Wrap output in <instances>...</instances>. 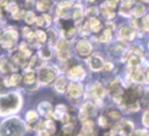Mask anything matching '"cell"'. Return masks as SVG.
Wrapping results in <instances>:
<instances>
[{"label":"cell","instance_id":"6da1fadb","mask_svg":"<svg viewBox=\"0 0 149 136\" xmlns=\"http://www.w3.org/2000/svg\"><path fill=\"white\" fill-rule=\"evenodd\" d=\"M21 97L17 93H9L0 97V114L2 116L15 113L21 107Z\"/></svg>","mask_w":149,"mask_h":136},{"label":"cell","instance_id":"7a4b0ae2","mask_svg":"<svg viewBox=\"0 0 149 136\" xmlns=\"http://www.w3.org/2000/svg\"><path fill=\"white\" fill-rule=\"evenodd\" d=\"M25 126L19 119H9L5 121L0 128L1 136H23Z\"/></svg>","mask_w":149,"mask_h":136},{"label":"cell","instance_id":"3957f363","mask_svg":"<svg viewBox=\"0 0 149 136\" xmlns=\"http://www.w3.org/2000/svg\"><path fill=\"white\" fill-rule=\"evenodd\" d=\"M57 75V70L54 67H46L43 68L39 73V80L43 84H49L54 79L56 78Z\"/></svg>","mask_w":149,"mask_h":136},{"label":"cell","instance_id":"277c9868","mask_svg":"<svg viewBox=\"0 0 149 136\" xmlns=\"http://www.w3.org/2000/svg\"><path fill=\"white\" fill-rule=\"evenodd\" d=\"M17 40V32L15 30H8L1 37V45L4 48H11Z\"/></svg>","mask_w":149,"mask_h":136},{"label":"cell","instance_id":"5b68a950","mask_svg":"<svg viewBox=\"0 0 149 136\" xmlns=\"http://www.w3.org/2000/svg\"><path fill=\"white\" fill-rule=\"evenodd\" d=\"M109 92H110V94L112 95V97H113L114 101H116V102H122L123 91H122V84H120V81L118 80L112 81L109 86Z\"/></svg>","mask_w":149,"mask_h":136},{"label":"cell","instance_id":"8992f818","mask_svg":"<svg viewBox=\"0 0 149 136\" xmlns=\"http://www.w3.org/2000/svg\"><path fill=\"white\" fill-rule=\"evenodd\" d=\"M76 50L81 56H89L92 52V45L86 40H79L76 44Z\"/></svg>","mask_w":149,"mask_h":136},{"label":"cell","instance_id":"52a82bcc","mask_svg":"<svg viewBox=\"0 0 149 136\" xmlns=\"http://www.w3.org/2000/svg\"><path fill=\"white\" fill-rule=\"evenodd\" d=\"M88 64H89L90 68L93 71H100L103 69L104 67V60L102 57H100L99 55H92L89 57L88 60Z\"/></svg>","mask_w":149,"mask_h":136},{"label":"cell","instance_id":"ba28073f","mask_svg":"<svg viewBox=\"0 0 149 136\" xmlns=\"http://www.w3.org/2000/svg\"><path fill=\"white\" fill-rule=\"evenodd\" d=\"M135 36H136V33L135 31L132 29L131 27H122L120 30V37L123 41L125 42H129V41H132L134 40Z\"/></svg>","mask_w":149,"mask_h":136},{"label":"cell","instance_id":"9c48e42d","mask_svg":"<svg viewBox=\"0 0 149 136\" xmlns=\"http://www.w3.org/2000/svg\"><path fill=\"white\" fill-rule=\"evenodd\" d=\"M68 75L72 80L79 81V80H82V79L85 77V70L80 66L74 67V68H72L68 71Z\"/></svg>","mask_w":149,"mask_h":136},{"label":"cell","instance_id":"30bf717a","mask_svg":"<svg viewBox=\"0 0 149 136\" xmlns=\"http://www.w3.org/2000/svg\"><path fill=\"white\" fill-rule=\"evenodd\" d=\"M68 95L72 98H79L83 93V87L79 83H72L68 89Z\"/></svg>","mask_w":149,"mask_h":136},{"label":"cell","instance_id":"8fae6325","mask_svg":"<svg viewBox=\"0 0 149 136\" xmlns=\"http://www.w3.org/2000/svg\"><path fill=\"white\" fill-rule=\"evenodd\" d=\"M90 93L91 95L94 97L95 99H99V98H102V97L105 95V89L103 88L101 84L99 83H96L92 86L91 90H90Z\"/></svg>","mask_w":149,"mask_h":136},{"label":"cell","instance_id":"7c38bea8","mask_svg":"<svg viewBox=\"0 0 149 136\" xmlns=\"http://www.w3.org/2000/svg\"><path fill=\"white\" fill-rule=\"evenodd\" d=\"M94 109V105L92 104L91 102H87L82 107L81 111H80V119L81 120H86L88 117H89L91 114H93Z\"/></svg>","mask_w":149,"mask_h":136},{"label":"cell","instance_id":"4fadbf2b","mask_svg":"<svg viewBox=\"0 0 149 136\" xmlns=\"http://www.w3.org/2000/svg\"><path fill=\"white\" fill-rule=\"evenodd\" d=\"M131 79L132 81L136 83H145L146 82V77H145V74L140 70V69H136V70L132 71L130 74Z\"/></svg>","mask_w":149,"mask_h":136},{"label":"cell","instance_id":"5bb4252c","mask_svg":"<svg viewBox=\"0 0 149 136\" xmlns=\"http://www.w3.org/2000/svg\"><path fill=\"white\" fill-rule=\"evenodd\" d=\"M66 111V107L65 105H62V104H59L58 107H56V109H55V114H54V117L56 119L60 120L62 122H66L68 119V115L65 113Z\"/></svg>","mask_w":149,"mask_h":136},{"label":"cell","instance_id":"9a60e30c","mask_svg":"<svg viewBox=\"0 0 149 136\" xmlns=\"http://www.w3.org/2000/svg\"><path fill=\"white\" fill-rule=\"evenodd\" d=\"M38 111H39V113L41 114L42 116H45V117H48V116L52 115L51 104L46 102V101H43V102H41L38 105Z\"/></svg>","mask_w":149,"mask_h":136},{"label":"cell","instance_id":"2e32d148","mask_svg":"<svg viewBox=\"0 0 149 136\" xmlns=\"http://www.w3.org/2000/svg\"><path fill=\"white\" fill-rule=\"evenodd\" d=\"M42 132H43L45 135H52V134L55 132V125H54L53 122L51 121H46L42 124Z\"/></svg>","mask_w":149,"mask_h":136},{"label":"cell","instance_id":"e0dca14e","mask_svg":"<svg viewBox=\"0 0 149 136\" xmlns=\"http://www.w3.org/2000/svg\"><path fill=\"white\" fill-rule=\"evenodd\" d=\"M141 64V60L140 57H139L138 55H136V54H134V55L130 56L128 60V67L129 69L131 70V72L134 70H136V69H139V66Z\"/></svg>","mask_w":149,"mask_h":136},{"label":"cell","instance_id":"ac0fdd59","mask_svg":"<svg viewBox=\"0 0 149 136\" xmlns=\"http://www.w3.org/2000/svg\"><path fill=\"white\" fill-rule=\"evenodd\" d=\"M66 79L63 76H60L59 78L56 79L55 83H54V88L56 89V91L58 92H64L66 87Z\"/></svg>","mask_w":149,"mask_h":136},{"label":"cell","instance_id":"d6986e66","mask_svg":"<svg viewBox=\"0 0 149 136\" xmlns=\"http://www.w3.org/2000/svg\"><path fill=\"white\" fill-rule=\"evenodd\" d=\"M72 19H74V23L79 24L83 19V9H82V5L78 4L74 6V13H72Z\"/></svg>","mask_w":149,"mask_h":136},{"label":"cell","instance_id":"ffe728a7","mask_svg":"<svg viewBox=\"0 0 149 136\" xmlns=\"http://www.w3.org/2000/svg\"><path fill=\"white\" fill-rule=\"evenodd\" d=\"M89 27L91 29V31H93L94 33H98L102 28L101 22L96 19V18H92V19L89 20Z\"/></svg>","mask_w":149,"mask_h":136},{"label":"cell","instance_id":"44dd1931","mask_svg":"<svg viewBox=\"0 0 149 136\" xmlns=\"http://www.w3.org/2000/svg\"><path fill=\"white\" fill-rule=\"evenodd\" d=\"M82 133L85 134L87 136H93L94 133V124L93 122H85L83 124V129H82Z\"/></svg>","mask_w":149,"mask_h":136},{"label":"cell","instance_id":"7402d4cb","mask_svg":"<svg viewBox=\"0 0 149 136\" xmlns=\"http://www.w3.org/2000/svg\"><path fill=\"white\" fill-rule=\"evenodd\" d=\"M70 43L65 39H61L57 42L56 44V49H57L58 52L61 51H70Z\"/></svg>","mask_w":149,"mask_h":136},{"label":"cell","instance_id":"603a6c76","mask_svg":"<svg viewBox=\"0 0 149 136\" xmlns=\"http://www.w3.org/2000/svg\"><path fill=\"white\" fill-rule=\"evenodd\" d=\"M145 11H146V8H145L144 5H143L142 3H138V4H136V6L133 8V15H134V17L136 18V19H140V18H142L143 15H144Z\"/></svg>","mask_w":149,"mask_h":136},{"label":"cell","instance_id":"cb8c5ba5","mask_svg":"<svg viewBox=\"0 0 149 136\" xmlns=\"http://www.w3.org/2000/svg\"><path fill=\"white\" fill-rule=\"evenodd\" d=\"M52 3L50 0H39L37 3V8L40 11H46L50 9Z\"/></svg>","mask_w":149,"mask_h":136},{"label":"cell","instance_id":"d4e9b609","mask_svg":"<svg viewBox=\"0 0 149 136\" xmlns=\"http://www.w3.org/2000/svg\"><path fill=\"white\" fill-rule=\"evenodd\" d=\"M22 80V77L19 74H13L10 76V78L8 80H5V85L7 86H15L17 85Z\"/></svg>","mask_w":149,"mask_h":136},{"label":"cell","instance_id":"484cf974","mask_svg":"<svg viewBox=\"0 0 149 136\" xmlns=\"http://www.w3.org/2000/svg\"><path fill=\"white\" fill-rule=\"evenodd\" d=\"M112 38V34H111V30L110 29H106L103 33L100 35L99 37V41L102 42V43H107L111 40Z\"/></svg>","mask_w":149,"mask_h":136},{"label":"cell","instance_id":"4316f807","mask_svg":"<svg viewBox=\"0 0 149 136\" xmlns=\"http://www.w3.org/2000/svg\"><path fill=\"white\" fill-rule=\"evenodd\" d=\"M11 70H13V67L8 64L6 58H1V60H0V71L6 74V73L10 72Z\"/></svg>","mask_w":149,"mask_h":136},{"label":"cell","instance_id":"83f0119b","mask_svg":"<svg viewBox=\"0 0 149 136\" xmlns=\"http://www.w3.org/2000/svg\"><path fill=\"white\" fill-rule=\"evenodd\" d=\"M133 129H134V127H133V124L131 123V122H126V123L123 125L122 129H120V133L123 134V135H130L131 133H132Z\"/></svg>","mask_w":149,"mask_h":136},{"label":"cell","instance_id":"f1b7e54d","mask_svg":"<svg viewBox=\"0 0 149 136\" xmlns=\"http://www.w3.org/2000/svg\"><path fill=\"white\" fill-rule=\"evenodd\" d=\"M102 15H103L105 19L107 20H111L116 17V13H114V9H110V8H106V7H102Z\"/></svg>","mask_w":149,"mask_h":136},{"label":"cell","instance_id":"f546056e","mask_svg":"<svg viewBox=\"0 0 149 136\" xmlns=\"http://www.w3.org/2000/svg\"><path fill=\"white\" fill-rule=\"evenodd\" d=\"M36 81V75L33 72L27 73V74L24 76V82L26 84H33Z\"/></svg>","mask_w":149,"mask_h":136},{"label":"cell","instance_id":"4dcf8cb0","mask_svg":"<svg viewBox=\"0 0 149 136\" xmlns=\"http://www.w3.org/2000/svg\"><path fill=\"white\" fill-rule=\"evenodd\" d=\"M41 64H42V60L40 57H38L37 55L34 56V57H32V60L31 62H30V67L33 69H39L41 68Z\"/></svg>","mask_w":149,"mask_h":136},{"label":"cell","instance_id":"1f68e13d","mask_svg":"<svg viewBox=\"0 0 149 136\" xmlns=\"http://www.w3.org/2000/svg\"><path fill=\"white\" fill-rule=\"evenodd\" d=\"M36 19H37V18H36L35 13H32V11H28L25 15V22L27 24H29V25H31L34 22H36Z\"/></svg>","mask_w":149,"mask_h":136},{"label":"cell","instance_id":"d6a6232c","mask_svg":"<svg viewBox=\"0 0 149 136\" xmlns=\"http://www.w3.org/2000/svg\"><path fill=\"white\" fill-rule=\"evenodd\" d=\"M5 7H6V11H8V13H11L13 15H15L17 11H19V6H17V4L15 1L7 3V5Z\"/></svg>","mask_w":149,"mask_h":136},{"label":"cell","instance_id":"836d02e7","mask_svg":"<svg viewBox=\"0 0 149 136\" xmlns=\"http://www.w3.org/2000/svg\"><path fill=\"white\" fill-rule=\"evenodd\" d=\"M35 36L38 39V41L41 42V43H44V42L46 41V39H47V35H46L45 32H43V31H37Z\"/></svg>","mask_w":149,"mask_h":136},{"label":"cell","instance_id":"e575fe53","mask_svg":"<svg viewBox=\"0 0 149 136\" xmlns=\"http://www.w3.org/2000/svg\"><path fill=\"white\" fill-rule=\"evenodd\" d=\"M52 55L51 51H50V49H48V48H42L41 50H40V56L43 58H50Z\"/></svg>","mask_w":149,"mask_h":136},{"label":"cell","instance_id":"d590c367","mask_svg":"<svg viewBox=\"0 0 149 136\" xmlns=\"http://www.w3.org/2000/svg\"><path fill=\"white\" fill-rule=\"evenodd\" d=\"M38 119V115L35 113V111H29L27 114V120L31 123H34L35 121H37Z\"/></svg>","mask_w":149,"mask_h":136},{"label":"cell","instance_id":"8d00e7d4","mask_svg":"<svg viewBox=\"0 0 149 136\" xmlns=\"http://www.w3.org/2000/svg\"><path fill=\"white\" fill-rule=\"evenodd\" d=\"M97 13H98V11H97V8H95V7H91V8H89L87 11V15L88 17H90V19L96 17Z\"/></svg>","mask_w":149,"mask_h":136},{"label":"cell","instance_id":"74e56055","mask_svg":"<svg viewBox=\"0 0 149 136\" xmlns=\"http://www.w3.org/2000/svg\"><path fill=\"white\" fill-rule=\"evenodd\" d=\"M58 57L62 60H68L70 57V51H61V52H58Z\"/></svg>","mask_w":149,"mask_h":136},{"label":"cell","instance_id":"f35d334b","mask_svg":"<svg viewBox=\"0 0 149 136\" xmlns=\"http://www.w3.org/2000/svg\"><path fill=\"white\" fill-rule=\"evenodd\" d=\"M142 122H143V124H144V126L149 127V111H146V113L143 115Z\"/></svg>","mask_w":149,"mask_h":136},{"label":"cell","instance_id":"ab89813d","mask_svg":"<svg viewBox=\"0 0 149 136\" xmlns=\"http://www.w3.org/2000/svg\"><path fill=\"white\" fill-rule=\"evenodd\" d=\"M135 2H136V0H122V5L133 7V5L135 4Z\"/></svg>","mask_w":149,"mask_h":136},{"label":"cell","instance_id":"60d3db41","mask_svg":"<svg viewBox=\"0 0 149 136\" xmlns=\"http://www.w3.org/2000/svg\"><path fill=\"white\" fill-rule=\"evenodd\" d=\"M36 23H37L38 26L40 27H43V26H46V22H45V19L44 17H39L36 19Z\"/></svg>","mask_w":149,"mask_h":136},{"label":"cell","instance_id":"b9f144b4","mask_svg":"<svg viewBox=\"0 0 149 136\" xmlns=\"http://www.w3.org/2000/svg\"><path fill=\"white\" fill-rule=\"evenodd\" d=\"M109 116L112 118V119H114V120H120V113H118V111H110V113H109Z\"/></svg>","mask_w":149,"mask_h":136},{"label":"cell","instance_id":"7bdbcfd3","mask_svg":"<svg viewBox=\"0 0 149 136\" xmlns=\"http://www.w3.org/2000/svg\"><path fill=\"white\" fill-rule=\"evenodd\" d=\"M74 34H76V30L72 29V28H70V30H68V31L65 32V36L68 38H72L74 36Z\"/></svg>","mask_w":149,"mask_h":136},{"label":"cell","instance_id":"ee69618b","mask_svg":"<svg viewBox=\"0 0 149 136\" xmlns=\"http://www.w3.org/2000/svg\"><path fill=\"white\" fill-rule=\"evenodd\" d=\"M13 19H17V20L22 19V18L24 17V11H17V13H15V15H13Z\"/></svg>","mask_w":149,"mask_h":136},{"label":"cell","instance_id":"f6af8a7d","mask_svg":"<svg viewBox=\"0 0 149 136\" xmlns=\"http://www.w3.org/2000/svg\"><path fill=\"white\" fill-rule=\"evenodd\" d=\"M99 124L102 127H106L107 126V120L105 119V117H100L99 118Z\"/></svg>","mask_w":149,"mask_h":136},{"label":"cell","instance_id":"bcb514c9","mask_svg":"<svg viewBox=\"0 0 149 136\" xmlns=\"http://www.w3.org/2000/svg\"><path fill=\"white\" fill-rule=\"evenodd\" d=\"M72 131V126L70 125V124H66V125H64L63 132H65V133H70Z\"/></svg>","mask_w":149,"mask_h":136},{"label":"cell","instance_id":"7dc6e473","mask_svg":"<svg viewBox=\"0 0 149 136\" xmlns=\"http://www.w3.org/2000/svg\"><path fill=\"white\" fill-rule=\"evenodd\" d=\"M112 68H113V66H112V64H110V62H108V64H105L103 67V70L104 72H109V71L112 70Z\"/></svg>","mask_w":149,"mask_h":136},{"label":"cell","instance_id":"c3c4849f","mask_svg":"<svg viewBox=\"0 0 149 136\" xmlns=\"http://www.w3.org/2000/svg\"><path fill=\"white\" fill-rule=\"evenodd\" d=\"M43 17H44V19H45L46 26H49L50 24H51V18H50V15H44Z\"/></svg>","mask_w":149,"mask_h":136},{"label":"cell","instance_id":"681fc988","mask_svg":"<svg viewBox=\"0 0 149 136\" xmlns=\"http://www.w3.org/2000/svg\"><path fill=\"white\" fill-rule=\"evenodd\" d=\"M145 134H146V133H145L144 131H141V130H140V131L136 132L135 134H132L131 136H145Z\"/></svg>","mask_w":149,"mask_h":136},{"label":"cell","instance_id":"f907efd6","mask_svg":"<svg viewBox=\"0 0 149 136\" xmlns=\"http://www.w3.org/2000/svg\"><path fill=\"white\" fill-rule=\"evenodd\" d=\"M145 77H146V80L149 82V67L146 69V74H145Z\"/></svg>","mask_w":149,"mask_h":136},{"label":"cell","instance_id":"816d5d0a","mask_svg":"<svg viewBox=\"0 0 149 136\" xmlns=\"http://www.w3.org/2000/svg\"><path fill=\"white\" fill-rule=\"evenodd\" d=\"M141 1L144 3H149V0H141Z\"/></svg>","mask_w":149,"mask_h":136},{"label":"cell","instance_id":"f5cc1de1","mask_svg":"<svg viewBox=\"0 0 149 136\" xmlns=\"http://www.w3.org/2000/svg\"><path fill=\"white\" fill-rule=\"evenodd\" d=\"M79 136H87V135H85V134H83V133H81V134H80V135Z\"/></svg>","mask_w":149,"mask_h":136},{"label":"cell","instance_id":"db71d44e","mask_svg":"<svg viewBox=\"0 0 149 136\" xmlns=\"http://www.w3.org/2000/svg\"><path fill=\"white\" fill-rule=\"evenodd\" d=\"M87 1H90V2H92V1H94V0H87Z\"/></svg>","mask_w":149,"mask_h":136},{"label":"cell","instance_id":"11a10c76","mask_svg":"<svg viewBox=\"0 0 149 136\" xmlns=\"http://www.w3.org/2000/svg\"><path fill=\"white\" fill-rule=\"evenodd\" d=\"M148 105H149V98H148Z\"/></svg>","mask_w":149,"mask_h":136}]
</instances>
